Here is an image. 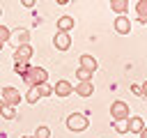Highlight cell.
Returning <instances> with one entry per match:
<instances>
[{"mask_svg": "<svg viewBox=\"0 0 147 138\" xmlns=\"http://www.w3.org/2000/svg\"><path fill=\"white\" fill-rule=\"evenodd\" d=\"M21 92L16 90V87H11V85H5L2 90H0V103H5V106H9V108H16L18 103H21Z\"/></svg>", "mask_w": 147, "mask_h": 138, "instance_id": "7a4b0ae2", "label": "cell"}, {"mask_svg": "<svg viewBox=\"0 0 147 138\" xmlns=\"http://www.w3.org/2000/svg\"><path fill=\"white\" fill-rule=\"evenodd\" d=\"M9 34H11V30H9L7 25H0V41H2V44L9 41Z\"/></svg>", "mask_w": 147, "mask_h": 138, "instance_id": "ffe728a7", "label": "cell"}, {"mask_svg": "<svg viewBox=\"0 0 147 138\" xmlns=\"http://www.w3.org/2000/svg\"><path fill=\"white\" fill-rule=\"evenodd\" d=\"M74 16H60L57 18V32H67L69 34V30H74Z\"/></svg>", "mask_w": 147, "mask_h": 138, "instance_id": "8fae6325", "label": "cell"}, {"mask_svg": "<svg viewBox=\"0 0 147 138\" xmlns=\"http://www.w3.org/2000/svg\"><path fill=\"white\" fill-rule=\"evenodd\" d=\"M126 124V131H131V133H142L145 131V120L142 117H138V115H129V120L124 122Z\"/></svg>", "mask_w": 147, "mask_h": 138, "instance_id": "52a82bcc", "label": "cell"}, {"mask_svg": "<svg viewBox=\"0 0 147 138\" xmlns=\"http://www.w3.org/2000/svg\"><path fill=\"white\" fill-rule=\"evenodd\" d=\"M78 64H80V69H85V71H90V74L96 71V60H94L92 55H80V57H78Z\"/></svg>", "mask_w": 147, "mask_h": 138, "instance_id": "30bf717a", "label": "cell"}, {"mask_svg": "<svg viewBox=\"0 0 147 138\" xmlns=\"http://www.w3.org/2000/svg\"><path fill=\"white\" fill-rule=\"evenodd\" d=\"M140 138H147V129H145V131H142V133H140Z\"/></svg>", "mask_w": 147, "mask_h": 138, "instance_id": "484cf974", "label": "cell"}, {"mask_svg": "<svg viewBox=\"0 0 147 138\" xmlns=\"http://www.w3.org/2000/svg\"><path fill=\"white\" fill-rule=\"evenodd\" d=\"M53 44H55L57 51H67V48L71 46V37H69L67 32H57V34L53 37Z\"/></svg>", "mask_w": 147, "mask_h": 138, "instance_id": "9c48e42d", "label": "cell"}, {"mask_svg": "<svg viewBox=\"0 0 147 138\" xmlns=\"http://www.w3.org/2000/svg\"><path fill=\"white\" fill-rule=\"evenodd\" d=\"M32 46L30 44H25V46H18L16 51H14V60H16V64H28L30 62V57H32Z\"/></svg>", "mask_w": 147, "mask_h": 138, "instance_id": "5b68a950", "label": "cell"}, {"mask_svg": "<svg viewBox=\"0 0 147 138\" xmlns=\"http://www.w3.org/2000/svg\"><path fill=\"white\" fill-rule=\"evenodd\" d=\"M74 92H76L78 97H92L94 85H92V80H87V83H78V85L74 87Z\"/></svg>", "mask_w": 147, "mask_h": 138, "instance_id": "4fadbf2b", "label": "cell"}, {"mask_svg": "<svg viewBox=\"0 0 147 138\" xmlns=\"http://www.w3.org/2000/svg\"><path fill=\"white\" fill-rule=\"evenodd\" d=\"M87 124H90V120H87V115H83V113H71V115L67 117V126H69L71 131H85Z\"/></svg>", "mask_w": 147, "mask_h": 138, "instance_id": "277c9868", "label": "cell"}, {"mask_svg": "<svg viewBox=\"0 0 147 138\" xmlns=\"http://www.w3.org/2000/svg\"><path fill=\"white\" fill-rule=\"evenodd\" d=\"M110 9L117 16H124V12L129 9V0H110Z\"/></svg>", "mask_w": 147, "mask_h": 138, "instance_id": "5bb4252c", "label": "cell"}, {"mask_svg": "<svg viewBox=\"0 0 147 138\" xmlns=\"http://www.w3.org/2000/svg\"><path fill=\"white\" fill-rule=\"evenodd\" d=\"M39 94H41V97H51V94H53V87H51L48 83H44V85H39Z\"/></svg>", "mask_w": 147, "mask_h": 138, "instance_id": "44dd1931", "label": "cell"}, {"mask_svg": "<svg viewBox=\"0 0 147 138\" xmlns=\"http://www.w3.org/2000/svg\"><path fill=\"white\" fill-rule=\"evenodd\" d=\"M71 92H74V85H71L69 80H57L55 87H53V94H57V97H62V99L69 97Z\"/></svg>", "mask_w": 147, "mask_h": 138, "instance_id": "ba28073f", "label": "cell"}, {"mask_svg": "<svg viewBox=\"0 0 147 138\" xmlns=\"http://www.w3.org/2000/svg\"><path fill=\"white\" fill-rule=\"evenodd\" d=\"M23 80H25L28 90H30V87H39V85H44V83L48 80V71H46L44 67H30L28 74L23 76Z\"/></svg>", "mask_w": 147, "mask_h": 138, "instance_id": "6da1fadb", "label": "cell"}, {"mask_svg": "<svg viewBox=\"0 0 147 138\" xmlns=\"http://www.w3.org/2000/svg\"><path fill=\"white\" fill-rule=\"evenodd\" d=\"M23 7H28V9H32V7H34V0H23Z\"/></svg>", "mask_w": 147, "mask_h": 138, "instance_id": "d4e9b609", "label": "cell"}, {"mask_svg": "<svg viewBox=\"0 0 147 138\" xmlns=\"http://www.w3.org/2000/svg\"><path fill=\"white\" fill-rule=\"evenodd\" d=\"M115 131H119V133H126V124H124V122H115Z\"/></svg>", "mask_w": 147, "mask_h": 138, "instance_id": "cb8c5ba5", "label": "cell"}, {"mask_svg": "<svg viewBox=\"0 0 147 138\" xmlns=\"http://www.w3.org/2000/svg\"><path fill=\"white\" fill-rule=\"evenodd\" d=\"M32 138H51V129L46 124H41V126H37V131H34Z\"/></svg>", "mask_w": 147, "mask_h": 138, "instance_id": "ac0fdd59", "label": "cell"}, {"mask_svg": "<svg viewBox=\"0 0 147 138\" xmlns=\"http://www.w3.org/2000/svg\"><path fill=\"white\" fill-rule=\"evenodd\" d=\"M0 16H2V9H0Z\"/></svg>", "mask_w": 147, "mask_h": 138, "instance_id": "f1b7e54d", "label": "cell"}, {"mask_svg": "<svg viewBox=\"0 0 147 138\" xmlns=\"http://www.w3.org/2000/svg\"><path fill=\"white\" fill-rule=\"evenodd\" d=\"M0 115H2L5 120H14V117H16V110L9 108V106H5V103H0Z\"/></svg>", "mask_w": 147, "mask_h": 138, "instance_id": "e0dca14e", "label": "cell"}, {"mask_svg": "<svg viewBox=\"0 0 147 138\" xmlns=\"http://www.w3.org/2000/svg\"><path fill=\"white\" fill-rule=\"evenodd\" d=\"M131 92H133L136 97H145V92H142V87H140V85H131Z\"/></svg>", "mask_w": 147, "mask_h": 138, "instance_id": "603a6c76", "label": "cell"}, {"mask_svg": "<svg viewBox=\"0 0 147 138\" xmlns=\"http://www.w3.org/2000/svg\"><path fill=\"white\" fill-rule=\"evenodd\" d=\"M9 41L18 48V46H25L28 41H30V32L25 30V28H18V30H14L11 34H9Z\"/></svg>", "mask_w": 147, "mask_h": 138, "instance_id": "8992f818", "label": "cell"}, {"mask_svg": "<svg viewBox=\"0 0 147 138\" xmlns=\"http://www.w3.org/2000/svg\"><path fill=\"white\" fill-rule=\"evenodd\" d=\"M76 76H78V80H80V83H87V80H92V74H90V71H85V69H80V67L76 69Z\"/></svg>", "mask_w": 147, "mask_h": 138, "instance_id": "d6986e66", "label": "cell"}, {"mask_svg": "<svg viewBox=\"0 0 147 138\" xmlns=\"http://www.w3.org/2000/svg\"><path fill=\"white\" fill-rule=\"evenodd\" d=\"M136 12H138V21L145 25V23H147V0H138Z\"/></svg>", "mask_w": 147, "mask_h": 138, "instance_id": "9a60e30c", "label": "cell"}, {"mask_svg": "<svg viewBox=\"0 0 147 138\" xmlns=\"http://www.w3.org/2000/svg\"><path fill=\"white\" fill-rule=\"evenodd\" d=\"M28 69H30V64H14V71H16V74H21V76H25V74H28Z\"/></svg>", "mask_w": 147, "mask_h": 138, "instance_id": "7402d4cb", "label": "cell"}, {"mask_svg": "<svg viewBox=\"0 0 147 138\" xmlns=\"http://www.w3.org/2000/svg\"><path fill=\"white\" fill-rule=\"evenodd\" d=\"M2 46H5V44H2V41H0V51H2Z\"/></svg>", "mask_w": 147, "mask_h": 138, "instance_id": "4316f807", "label": "cell"}, {"mask_svg": "<svg viewBox=\"0 0 147 138\" xmlns=\"http://www.w3.org/2000/svg\"><path fill=\"white\" fill-rule=\"evenodd\" d=\"M110 117L115 120V122H126L129 120V103L126 101H113L110 103Z\"/></svg>", "mask_w": 147, "mask_h": 138, "instance_id": "3957f363", "label": "cell"}, {"mask_svg": "<svg viewBox=\"0 0 147 138\" xmlns=\"http://www.w3.org/2000/svg\"><path fill=\"white\" fill-rule=\"evenodd\" d=\"M39 99H41L39 87H30V90H28V94H25V101H28V103H37Z\"/></svg>", "mask_w": 147, "mask_h": 138, "instance_id": "2e32d148", "label": "cell"}, {"mask_svg": "<svg viewBox=\"0 0 147 138\" xmlns=\"http://www.w3.org/2000/svg\"><path fill=\"white\" fill-rule=\"evenodd\" d=\"M23 138H32V136H23Z\"/></svg>", "mask_w": 147, "mask_h": 138, "instance_id": "83f0119b", "label": "cell"}, {"mask_svg": "<svg viewBox=\"0 0 147 138\" xmlns=\"http://www.w3.org/2000/svg\"><path fill=\"white\" fill-rule=\"evenodd\" d=\"M115 30H117L119 34H129V32H131V21H129L126 16H117V18H115Z\"/></svg>", "mask_w": 147, "mask_h": 138, "instance_id": "7c38bea8", "label": "cell"}]
</instances>
